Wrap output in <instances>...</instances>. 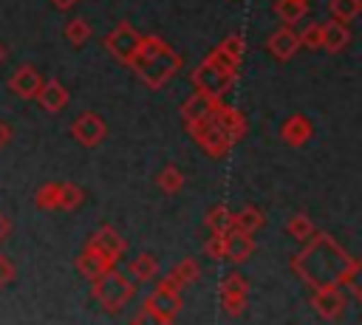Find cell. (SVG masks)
I'll list each match as a JSON object with an SVG mask.
<instances>
[{"instance_id": "cell-2", "label": "cell", "mask_w": 362, "mask_h": 325, "mask_svg": "<svg viewBox=\"0 0 362 325\" xmlns=\"http://www.w3.org/2000/svg\"><path fill=\"white\" fill-rule=\"evenodd\" d=\"M181 65H184V59L175 48H170L158 34H144L141 45H139V54H136L130 68L136 71V76L147 88L158 90L181 71Z\"/></svg>"}, {"instance_id": "cell-28", "label": "cell", "mask_w": 362, "mask_h": 325, "mask_svg": "<svg viewBox=\"0 0 362 325\" xmlns=\"http://www.w3.org/2000/svg\"><path fill=\"white\" fill-rule=\"evenodd\" d=\"M328 11L342 23H354L362 14V0H328Z\"/></svg>"}, {"instance_id": "cell-39", "label": "cell", "mask_w": 362, "mask_h": 325, "mask_svg": "<svg viewBox=\"0 0 362 325\" xmlns=\"http://www.w3.org/2000/svg\"><path fill=\"white\" fill-rule=\"evenodd\" d=\"M76 3H79V0H51V6H54L57 11H71Z\"/></svg>"}, {"instance_id": "cell-7", "label": "cell", "mask_w": 362, "mask_h": 325, "mask_svg": "<svg viewBox=\"0 0 362 325\" xmlns=\"http://www.w3.org/2000/svg\"><path fill=\"white\" fill-rule=\"evenodd\" d=\"M192 138H195V144L209 155V158H223L229 150H232V138L226 136V130L215 122V119H209V122H201V124H195L192 130H187Z\"/></svg>"}, {"instance_id": "cell-40", "label": "cell", "mask_w": 362, "mask_h": 325, "mask_svg": "<svg viewBox=\"0 0 362 325\" xmlns=\"http://www.w3.org/2000/svg\"><path fill=\"white\" fill-rule=\"evenodd\" d=\"M8 232H11V223H8V218L0 212V243L8 237Z\"/></svg>"}, {"instance_id": "cell-36", "label": "cell", "mask_w": 362, "mask_h": 325, "mask_svg": "<svg viewBox=\"0 0 362 325\" xmlns=\"http://www.w3.org/2000/svg\"><path fill=\"white\" fill-rule=\"evenodd\" d=\"M204 254L212 260H226V235L212 232V237L204 243Z\"/></svg>"}, {"instance_id": "cell-4", "label": "cell", "mask_w": 362, "mask_h": 325, "mask_svg": "<svg viewBox=\"0 0 362 325\" xmlns=\"http://www.w3.org/2000/svg\"><path fill=\"white\" fill-rule=\"evenodd\" d=\"M133 294H136V285L130 283V274L116 271V266H113L110 271H105L99 280L90 283V297H93L105 311H110V314L122 311V308L133 300Z\"/></svg>"}, {"instance_id": "cell-21", "label": "cell", "mask_w": 362, "mask_h": 325, "mask_svg": "<svg viewBox=\"0 0 362 325\" xmlns=\"http://www.w3.org/2000/svg\"><path fill=\"white\" fill-rule=\"evenodd\" d=\"M127 274H130L136 283H147V280H153V277L158 274V260H156L153 254L141 252V254H136V257L127 263Z\"/></svg>"}, {"instance_id": "cell-31", "label": "cell", "mask_w": 362, "mask_h": 325, "mask_svg": "<svg viewBox=\"0 0 362 325\" xmlns=\"http://www.w3.org/2000/svg\"><path fill=\"white\" fill-rule=\"evenodd\" d=\"M62 34H65V40H68L71 45H85V42L90 40V25H88V20H82V17H74V20L65 23Z\"/></svg>"}, {"instance_id": "cell-23", "label": "cell", "mask_w": 362, "mask_h": 325, "mask_svg": "<svg viewBox=\"0 0 362 325\" xmlns=\"http://www.w3.org/2000/svg\"><path fill=\"white\" fill-rule=\"evenodd\" d=\"M204 223H206V229H209V232L226 235V232H232V229H235V212H229V209H226V203H215V206L206 212Z\"/></svg>"}, {"instance_id": "cell-9", "label": "cell", "mask_w": 362, "mask_h": 325, "mask_svg": "<svg viewBox=\"0 0 362 325\" xmlns=\"http://www.w3.org/2000/svg\"><path fill=\"white\" fill-rule=\"evenodd\" d=\"M71 136H74L82 147H99V144L105 141V136H107V124H105V119H102L99 113L85 110V113H79V116L71 122Z\"/></svg>"}, {"instance_id": "cell-33", "label": "cell", "mask_w": 362, "mask_h": 325, "mask_svg": "<svg viewBox=\"0 0 362 325\" xmlns=\"http://www.w3.org/2000/svg\"><path fill=\"white\" fill-rule=\"evenodd\" d=\"M218 48L221 51H226L232 59H243V54H246V40H243V34H226L221 42H218Z\"/></svg>"}, {"instance_id": "cell-17", "label": "cell", "mask_w": 362, "mask_h": 325, "mask_svg": "<svg viewBox=\"0 0 362 325\" xmlns=\"http://www.w3.org/2000/svg\"><path fill=\"white\" fill-rule=\"evenodd\" d=\"M252 254H255V240H252L249 232H243V229L226 232V260H229V263L240 266V263H246Z\"/></svg>"}, {"instance_id": "cell-16", "label": "cell", "mask_w": 362, "mask_h": 325, "mask_svg": "<svg viewBox=\"0 0 362 325\" xmlns=\"http://www.w3.org/2000/svg\"><path fill=\"white\" fill-rule=\"evenodd\" d=\"M223 130H226V136L238 144L246 133H249V122H246V116H243V110H238V107H232V105H218V110H215V116H212Z\"/></svg>"}, {"instance_id": "cell-41", "label": "cell", "mask_w": 362, "mask_h": 325, "mask_svg": "<svg viewBox=\"0 0 362 325\" xmlns=\"http://www.w3.org/2000/svg\"><path fill=\"white\" fill-rule=\"evenodd\" d=\"M3 59H6V45L0 42V65H3Z\"/></svg>"}, {"instance_id": "cell-30", "label": "cell", "mask_w": 362, "mask_h": 325, "mask_svg": "<svg viewBox=\"0 0 362 325\" xmlns=\"http://www.w3.org/2000/svg\"><path fill=\"white\" fill-rule=\"evenodd\" d=\"M170 274H173L181 285H189V283H195V280L201 277V266H198V260H192V257H181V260L170 268Z\"/></svg>"}, {"instance_id": "cell-11", "label": "cell", "mask_w": 362, "mask_h": 325, "mask_svg": "<svg viewBox=\"0 0 362 325\" xmlns=\"http://www.w3.org/2000/svg\"><path fill=\"white\" fill-rule=\"evenodd\" d=\"M85 249H90V252H99L102 257H107L110 263H116V260H122L124 257V252H127V243H124V237L110 226V223H102L90 237H88V243H85Z\"/></svg>"}, {"instance_id": "cell-37", "label": "cell", "mask_w": 362, "mask_h": 325, "mask_svg": "<svg viewBox=\"0 0 362 325\" xmlns=\"http://www.w3.org/2000/svg\"><path fill=\"white\" fill-rule=\"evenodd\" d=\"M14 274H17V268H14L11 257L0 254V288H3V285H8V283L14 280Z\"/></svg>"}, {"instance_id": "cell-13", "label": "cell", "mask_w": 362, "mask_h": 325, "mask_svg": "<svg viewBox=\"0 0 362 325\" xmlns=\"http://www.w3.org/2000/svg\"><path fill=\"white\" fill-rule=\"evenodd\" d=\"M300 48H303L300 31H294V25H286V23H283L277 31H272V37L266 40V51H269L277 62H288Z\"/></svg>"}, {"instance_id": "cell-34", "label": "cell", "mask_w": 362, "mask_h": 325, "mask_svg": "<svg viewBox=\"0 0 362 325\" xmlns=\"http://www.w3.org/2000/svg\"><path fill=\"white\" fill-rule=\"evenodd\" d=\"M206 59H209V62H215L221 71H226L229 76H235V79H238V68H240V62H238V59H232V57H229L226 51H221L218 45H215V48L206 54Z\"/></svg>"}, {"instance_id": "cell-10", "label": "cell", "mask_w": 362, "mask_h": 325, "mask_svg": "<svg viewBox=\"0 0 362 325\" xmlns=\"http://www.w3.org/2000/svg\"><path fill=\"white\" fill-rule=\"evenodd\" d=\"M345 305H348V297H345V291L339 285L314 288V294H311V308H314V314L320 319H328V322L339 319L345 314Z\"/></svg>"}, {"instance_id": "cell-26", "label": "cell", "mask_w": 362, "mask_h": 325, "mask_svg": "<svg viewBox=\"0 0 362 325\" xmlns=\"http://www.w3.org/2000/svg\"><path fill=\"white\" fill-rule=\"evenodd\" d=\"M156 184H158L161 192L175 195V192H181V187H184V172H181L175 164H167V167L156 175Z\"/></svg>"}, {"instance_id": "cell-1", "label": "cell", "mask_w": 362, "mask_h": 325, "mask_svg": "<svg viewBox=\"0 0 362 325\" xmlns=\"http://www.w3.org/2000/svg\"><path fill=\"white\" fill-rule=\"evenodd\" d=\"M351 266H354V257L328 232H314L303 243V249L291 257V271L311 288L345 285Z\"/></svg>"}, {"instance_id": "cell-18", "label": "cell", "mask_w": 362, "mask_h": 325, "mask_svg": "<svg viewBox=\"0 0 362 325\" xmlns=\"http://www.w3.org/2000/svg\"><path fill=\"white\" fill-rule=\"evenodd\" d=\"M37 102L45 113H59L65 105H68V90L59 79H45L40 93H37Z\"/></svg>"}, {"instance_id": "cell-8", "label": "cell", "mask_w": 362, "mask_h": 325, "mask_svg": "<svg viewBox=\"0 0 362 325\" xmlns=\"http://www.w3.org/2000/svg\"><path fill=\"white\" fill-rule=\"evenodd\" d=\"M218 297H221V305L229 317H238L243 314L246 308V297H249V283L246 277H240L238 271L226 274L221 283H218Z\"/></svg>"}, {"instance_id": "cell-20", "label": "cell", "mask_w": 362, "mask_h": 325, "mask_svg": "<svg viewBox=\"0 0 362 325\" xmlns=\"http://www.w3.org/2000/svg\"><path fill=\"white\" fill-rule=\"evenodd\" d=\"M116 263H110L107 257H102L99 252H90V249H85L79 257H76V271L88 280V283H93V280H99L105 271H110Z\"/></svg>"}, {"instance_id": "cell-15", "label": "cell", "mask_w": 362, "mask_h": 325, "mask_svg": "<svg viewBox=\"0 0 362 325\" xmlns=\"http://www.w3.org/2000/svg\"><path fill=\"white\" fill-rule=\"evenodd\" d=\"M314 136V124L308 116L303 113H291L283 124H280V138L288 144V147H303L305 141H311Z\"/></svg>"}, {"instance_id": "cell-27", "label": "cell", "mask_w": 362, "mask_h": 325, "mask_svg": "<svg viewBox=\"0 0 362 325\" xmlns=\"http://www.w3.org/2000/svg\"><path fill=\"white\" fill-rule=\"evenodd\" d=\"M286 232H288V237H294L297 243H305L317 229H314V223H311V218H308L305 212H297V215H291V218H288Z\"/></svg>"}, {"instance_id": "cell-25", "label": "cell", "mask_w": 362, "mask_h": 325, "mask_svg": "<svg viewBox=\"0 0 362 325\" xmlns=\"http://www.w3.org/2000/svg\"><path fill=\"white\" fill-rule=\"evenodd\" d=\"M263 223H266V215L252 203H246L240 212H235V229H243V232L255 235L257 229H263Z\"/></svg>"}, {"instance_id": "cell-3", "label": "cell", "mask_w": 362, "mask_h": 325, "mask_svg": "<svg viewBox=\"0 0 362 325\" xmlns=\"http://www.w3.org/2000/svg\"><path fill=\"white\" fill-rule=\"evenodd\" d=\"M178 311H181V283L173 274H167L164 280H158V285L153 288V294L141 302V314L133 317V322H141V319L173 322Z\"/></svg>"}, {"instance_id": "cell-6", "label": "cell", "mask_w": 362, "mask_h": 325, "mask_svg": "<svg viewBox=\"0 0 362 325\" xmlns=\"http://www.w3.org/2000/svg\"><path fill=\"white\" fill-rule=\"evenodd\" d=\"M189 79H192L195 90H204V93H209V96H215V99H223V93L235 85V76H229L226 71H221V68H218L215 62H209L206 57L192 68Z\"/></svg>"}, {"instance_id": "cell-22", "label": "cell", "mask_w": 362, "mask_h": 325, "mask_svg": "<svg viewBox=\"0 0 362 325\" xmlns=\"http://www.w3.org/2000/svg\"><path fill=\"white\" fill-rule=\"evenodd\" d=\"M274 14L280 17V23L286 25H297L305 14H308V0H274Z\"/></svg>"}, {"instance_id": "cell-14", "label": "cell", "mask_w": 362, "mask_h": 325, "mask_svg": "<svg viewBox=\"0 0 362 325\" xmlns=\"http://www.w3.org/2000/svg\"><path fill=\"white\" fill-rule=\"evenodd\" d=\"M42 82H45V79H42V73H40L34 65H20V68L11 73L8 88H11V93L20 96V99H37Z\"/></svg>"}, {"instance_id": "cell-24", "label": "cell", "mask_w": 362, "mask_h": 325, "mask_svg": "<svg viewBox=\"0 0 362 325\" xmlns=\"http://www.w3.org/2000/svg\"><path fill=\"white\" fill-rule=\"evenodd\" d=\"M59 192H62V184H57V181L42 184V187L34 192V206L42 209V212H54V209H59Z\"/></svg>"}, {"instance_id": "cell-32", "label": "cell", "mask_w": 362, "mask_h": 325, "mask_svg": "<svg viewBox=\"0 0 362 325\" xmlns=\"http://www.w3.org/2000/svg\"><path fill=\"white\" fill-rule=\"evenodd\" d=\"M300 40H303V45L305 48H311V51H317V48H322L325 45V28H322V23H305V28L300 31Z\"/></svg>"}, {"instance_id": "cell-5", "label": "cell", "mask_w": 362, "mask_h": 325, "mask_svg": "<svg viewBox=\"0 0 362 325\" xmlns=\"http://www.w3.org/2000/svg\"><path fill=\"white\" fill-rule=\"evenodd\" d=\"M141 37H144V34H139L127 20H122V23H116V25L105 34V51H107L116 62H122V65L130 68L133 59H136V54H139Z\"/></svg>"}, {"instance_id": "cell-19", "label": "cell", "mask_w": 362, "mask_h": 325, "mask_svg": "<svg viewBox=\"0 0 362 325\" xmlns=\"http://www.w3.org/2000/svg\"><path fill=\"white\" fill-rule=\"evenodd\" d=\"M322 28H325V45L322 48L328 54H339L351 45V23H342V20L331 17L328 23H322Z\"/></svg>"}, {"instance_id": "cell-38", "label": "cell", "mask_w": 362, "mask_h": 325, "mask_svg": "<svg viewBox=\"0 0 362 325\" xmlns=\"http://www.w3.org/2000/svg\"><path fill=\"white\" fill-rule=\"evenodd\" d=\"M8 141H11V124L0 119V150L8 147Z\"/></svg>"}, {"instance_id": "cell-35", "label": "cell", "mask_w": 362, "mask_h": 325, "mask_svg": "<svg viewBox=\"0 0 362 325\" xmlns=\"http://www.w3.org/2000/svg\"><path fill=\"white\" fill-rule=\"evenodd\" d=\"M345 288H348L351 297L362 305V257L354 260V266H351V271H348V277H345Z\"/></svg>"}, {"instance_id": "cell-29", "label": "cell", "mask_w": 362, "mask_h": 325, "mask_svg": "<svg viewBox=\"0 0 362 325\" xmlns=\"http://www.w3.org/2000/svg\"><path fill=\"white\" fill-rule=\"evenodd\" d=\"M82 201H85V189L79 184H74V181H65L62 192H59V209L62 212H74V209L82 206Z\"/></svg>"}, {"instance_id": "cell-12", "label": "cell", "mask_w": 362, "mask_h": 325, "mask_svg": "<svg viewBox=\"0 0 362 325\" xmlns=\"http://www.w3.org/2000/svg\"><path fill=\"white\" fill-rule=\"evenodd\" d=\"M218 105H221V99H215V96H209V93H204V90H195V93L187 96V102L181 105V122H184V127L192 130L195 124L209 122V119L215 116Z\"/></svg>"}]
</instances>
